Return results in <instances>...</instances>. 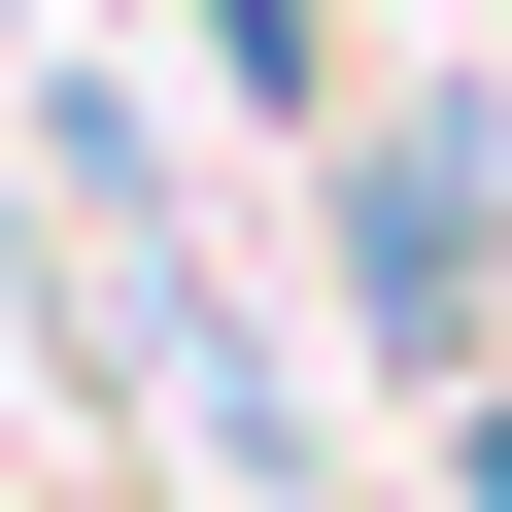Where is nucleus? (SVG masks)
I'll return each instance as SVG.
<instances>
[{"label":"nucleus","instance_id":"nucleus-1","mask_svg":"<svg viewBox=\"0 0 512 512\" xmlns=\"http://www.w3.org/2000/svg\"><path fill=\"white\" fill-rule=\"evenodd\" d=\"M308 308H342L376 410H478V342H512V103H342L308 137Z\"/></svg>","mask_w":512,"mask_h":512}]
</instances>
